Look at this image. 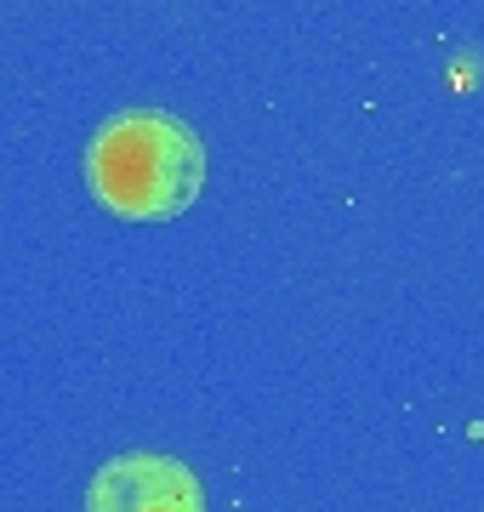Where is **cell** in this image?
<instances>
[{"label": "cell", "mask_w": 484, "mask_h": 512, "mask_svg": "<svg viewBox=\"0 0 484 512\" xmlns=\"http://www.w3.org/2000/svg\"><path fill=\"white\" fill-rule=\"evenodd\" d=\"M86 183L114 217L171 222L200 200L205 148L188 120L166 109H120L86 148Z\"/></svg>", "instance_id": "1"}, {"label": "cell", "mask_w": 484, "mask_h": 512, "mask_svg": "<svg viewBox=\"0 0 484 512\" xmlns=\"http://www.w3.org/2000/svg\"><path fill=\"white\" fill-rule=\"evenodd\" d=\"M86 512H205V490L171 456H114L97 467Z\"/></svg>", "instance_id": "2"}]
</instances>
